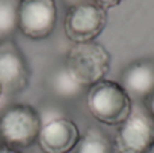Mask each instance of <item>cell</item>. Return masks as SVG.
<instances>
[{
	"mask_svg": "<svg viewBox=\"0 0 154 153\" xmlns=\"http://www.w3.org/2000/svg\"><path fill=\"white\" fill-rule=\"evenodd\" d=\"M80 130L72 119L54 117L42 122L38 145L45 153H70L80 141Z\"/></svg>",
	"mask_w": 154,
	"mask_h": 153,
	"instance_id": "52a82bcc",
	"label": "cell"
},
{
	"mask_svg": "<svg viewBox=\"0 0 154 153\" xmlns=\"http://www.w3.org/2000/svg\"><path fill=\"white\" fill-rule=\"evenodd\" d=\"M75 153H114V144L100 129L91 127L80 137Z\"/></svg>",
	"mask_w": 154,
	"mask_h": 153,
	"instance_id": "30bf717a",
	"label": "cell"
},
{
	"mask_svg": "<svg viewBox=\"0 0 154 153\" xmlns=\"http://www.w3.org/2000/svg\"><path fill=\"white\" fill-rule=\"evenodd\" d=\"M41 127V114L32 106L12 105L0 115V140L16 149L29 148L38 141Z\"/></svg>",
	"mask_w": 154,
	"mask_h": 153,
	"instance_id": "3957f363",
	"label": "cell"
},
{
	"mask_svg": "<svg viewBox=\"0 0 154 153\" xmlns=\"http://www.w3.org/2000/svg\"><path fill=\"white\" fill-rule=\"evenodd\" d=\"M3 98V91H2V87H0V99Z\"/></svg>",
	"mask_w": 154,
	"mask_h": 153,
	"instance_id": "e0dca14e",
	"label": "cell"
},
{
	"mask_svg": "<svg viewBox=\"0 0 154 153\" xmlns=\"http://www.w3.org/2000/svg\"><path fill=\"white\" fill-rule=\"evenodd\" d=\"M51 89L57 96L62 99H73L79 96L82 92L84 87L80 83H77L75 79L68 73V70L61 69L53 76L51 79Z\"/></svg>",
	"mask_w": 154,
	"mask_h": 153,
	"instance_id": "7c38bea8",
	"label": "cell"
},
{
	"mask_svg": "<svg viewBox=\"0 0 154 153\" xmlns=\"http://www.w3.org/2000/svg\"><path fill=\"white\" fill-rule=\"evenodd\" d=\"M2 145H3V142H2V140H0V148H2Z\"/></svg>",
	"mask_w": 154,
	"mask_h": 153,
	"instance_id": "ac0fdd59",
	"label": "cell"
},
{
	"mask_svg": "<svg viewBox=\"0 0 154 153\" xmlns=\"http://www.w3.org/2000/svg\"><path fill=\"white\" fill-rule=\"evenodd\" d=\"M68 3V5H75V4H79V3H84V2H89V0H65Z\"/></svg>",
	"mask_w": 154,
	"mask_h": 153,
	"instance_id": "2e32d148",
	"label": "cell"
},
{
	"mask_svg": "<svg viewBox=\"0 0 154 153\" xmlns=\"http://www.w3.org/2000/svg\"><path fill=\"white\" fill-rule=\"evenodd\" d=\"M145 110H146L147 114L154 119V89L150 92L149 96L145 99Z\"/></svg>",
	"mask_w": 154,
	"mask_h": 153,
	"instance_id": "5bb4252c",
	"label": "cell"
},
{
	"mask_svg": "<svg viewBox=\"0 0 154 153\" xmlns=\"http://www.w3.org/2000/svg\"><path fill=\"white\" fill-rule=\"evenodd\" d=\"M133 106L131 96L118 81L104 79L88 88L87 107L100 123L119 126L130 115Z\"/></svg>",
	"mask_w": 154,
	"mask_h": 153,
	"instance_id": "6da1fadb",
	"label": "cell"
},
{
	"mask_svg": "<svg viewBox=\"0 0 154 153\" xmlns=\"http://www.w3.org/2000/svg\"><path fill=\"white\" fill-rule=\"evenodd\" d=\"M114 149L118 153H150L154 149V119L145 108L133 106L130 115L118 126Z\"/></svg>",
	"mask_w": 154,
	"mask_h": 153,
	"instance_id": "277c9868",
	"label": "cell"
},
{
	"mask_svg": "<svg viewBox=\"0 0 154 153\" xmlns=\"http://www.w3.org/2000/svg\"><path fill=\"white\" fill-rule=\"evenodd\" d=\"M19 0H0V43L10 41L18 30Z\"/></svg>",
	"mask_w": 154,
	"mask_h": 153,
	"instance_id": "8fae6325",
	"label": "cell"
},
{
	"mask_svg": "<svg viewBox=\"0 0 154 153\" xmlns=\"http://www.w3.org/2000/svg\"><path fill=\"white\" fill-rule=\"evenodd\" d=\"M122 87L135 99H146L154 89V65L149 61H135L122 73Z\"/></svg>",
	"mask_w": 154,
	"mask_h": 153,
	"instance_id": "9c48e42d",
	"label": "cell"
},
{
	"mask_svg": "<svg viewBox=\"0 0 154 153\" xmlns=\"http://www.w3.org/2000/svg\"><path fill=\"white\" fill-rule=\"evenodd\" d=\"M109 68L111 54L96 41L73 43L65 60V69L84 88L104 80Z\"/></svg>",
	"mask_w": 154,
	"mask_h": 153,
	"instance_id": "7a4b0ae2",
	"label": "cell"
},
{
	"mask_svg": "<svg viewBox=\"0 0 154 153\" xmlns=\"http://www.w3.org/2000/svg\"><path fill=\"white\" fill-rule=\"evenodd\" d=\"M0 153H22V152H20V149H16V148H12V146H8L3 144L2 148H0Z\"/></svg>",
	"mask_w": 154,
	"mask_h": 153,
	"instance_id": "9a60e30c",
	"label": "cell"
},
{
	"mask_svg": "<svg viewBox=\"0 0 154 153\" xmlns=\"http://www.w3.org/2000/svg\"><path fill=\"white\" fill-rule=\"evenodd\" d=\"M106 24L107 11L89 0L68 7L64 30L73 43H84L95 41L104 31Z\"/></svg>",
	"mask_w": 154,
	"mask_h": 153,
	"instance_id": "5b68a950",
	"label": "cell"
},
{
	"mask_svg": "<svg viewBox=\"0 0 154 153\" xmlns=\"http://www.w3.org/2000/svg\"><path fill=\"white\" fill-rule=\"evenodd\" d=\"M30 68L22 52L10 41L0 43V87L3 96L20 92L29 86Z\"/></svg>",
	"mask_w": 154,
	"mask_h": 153,
	"instance_id": "ba28073f",
	"label": "cell"
},
{
	"mask_svg": "<svg viewBox=\"0 0 154 153\" xmlns=\"http://www.w3.org/2000/svg\"><path fill=\"white\" fill-rule=\"evenodd\" d=\"M91 2H93L96 5H99V7H101L103 10L107 11V10H111V8L118 7L123 0H91Z\"/></svg>",
	"mask_w": 154,
	"mask_h": 153,
	"instance_id": "4fadbf2b",
	"label": "cell"
},
{
	"mask_svg": "<svg viewBox=\"0 0 154 153\" xmlns=\"http://www.w3.org/2000/svg\"><path fill=\"white\" fill-rule=\"evenodd\" d=\"M56 0H19L18 30L30 39H45L56 29Z\"/></svg>",
	"mask_w": 154,
	"mask_h": 153,
	"instance_id": "8992f818",
	"label": "cell"
}]
</instances>
